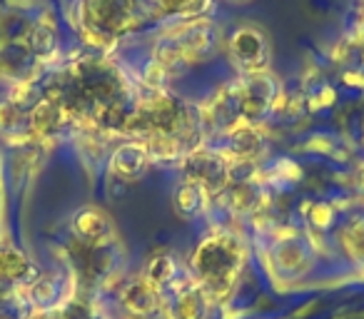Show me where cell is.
Instances as JSON below:
<instances>
[{
    "mask_svg": "<svg viewBox=\"0 0 364 319\" xmlns=\"http://www.w3.org/2000/svg\"><path fill=\"white\" fill-rule=\"evenodd\" d=\"M198 267L210 287H223V282H232L235 267H237L235 244L225 237H215L205 242L198 252Z\"/></svg>",
    "mask_w": 364,
    "mask_h": 319,
    "instance_id": "obj_1",
    "label": "cell"
},
{
    "mask_svg": "<svg viewBox=\"0 0 364 319\" xmlns=\"http://www.w3.org/2000/svg\"><path fill=\"white\" fill-rule=\"evenodd\" d=\"M230 48H232L235 60H237L245 70L257 72V70H262L264 63H267V43H264V38L259 36L255 28H242V31L235 33Z\"/></svg>",
    "mask_w": 364,
    "mask_h": 319,
    "instance_id": "obj_2",
    "label": "cell"
},
{
    "mask_svg": "<svg viewBox=\"0 0 364 319\" xmlns=\"http://www.w3.org/2000/svg\"><path fill=\"white\" fill-rule=\"evenodd\" d=\"M77 232L90 242H100L107 232H110V222L105 215L95 212V210H85L77 215Z\"/></svg>",
    "mask_w": 364,
    "mask_h": 319,
    "instance_id": "obj_3",
    "label": "cell"
},
{
    "mask_svg": "<svg viewBox=\"0 0 364 319\" xmlns=\"http://www.w3.org/2000/svg\"><path fill=\"white\" fill-rule=\"evenodd\" d=\"M117 157H125V163H115V165L122 175H127V178H132V175H137L142 168H145V152H142L140 145H125L120 152H117Z\"/></svg>",
    "mask_w": 364,
    "mask_h": 319,
    "instance_id": "obj_4",
    "label": "cell"
},
{
    "mask_svg": "<svg viewBox=\"0 0 364 319\" xmlns=\"http://www.w3.org/2000/svg\"><path fill=\"white\" fill-rule=\"evenodd\" d=\"M232 145L240 155H250V152H255L259 147V140L247 125H237L232 132Z\"/></svg>",
    "mask_w": 364,
    "mask_h": 319,
    "instance_id": "obj_5",
    "label": "cell"
},
{
    "mask_svg": "<svg viewBox=\"0 0 364 319\" xmlns=\"http://www.w3.org/2000/svg\"><path fill=\"white\" fill-rule=\"evenodd\" d=\"M200 299L195 294L180 299V319H198L200 317Z\"/></svg>",
    "mask_w": 364,
    "mask_h": 319,
    "instance_id": "obj_6",
    "label": "cell"
}]
</instances>
